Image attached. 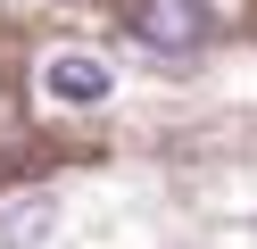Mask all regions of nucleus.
I'll return each mask as SVG.
<instances>
[{
    "instance_id": "1",
    "label": "nucleus",
    "mask_w": 257,
    "mask_h": 249,
    "mask_svg": "<svg viewBox=\"0 0 257 249\" xmlns=\"http://www.w3.org/2000/svg\"><path fill=\"white\" fill-rule=\"evenodd\" d=\"M133 33L150 50H166V58H191V50H207V33H216V17H207V0H133Z\"/></svg>"
},
{
    "instance_id": "2",
    "label": "nucleus",
    "mask_w": 257,
    "mask_h": 249,
    "mask_svg": "<svg viewBox=\"0 0 257 249\" xmlns=\"http://www.w3.org/2000/svg\"><path fill=\"white\" fill-rule=\"evenodd\" d=\"M42 92H50L58 108H100V100L116 92V75H108V58H91V50H58V58L42 66Z\"/></svg>"
},
{
    "instance_id": "3",
    "label": "nucleus",
    "mask_w": 257,
    "mask_h": 249,
    "mask_svg": "<svg viewBox=\"0 0 257 249\" xmlns=\"http://www.w3.org/2000/svg\"><path fill=\"white\" fill-rule=\"evenodd\" d=\"M50 224H58V199H42V191L9 199V208H0V249H42Z\"/></svg>"
}]
</instances>
